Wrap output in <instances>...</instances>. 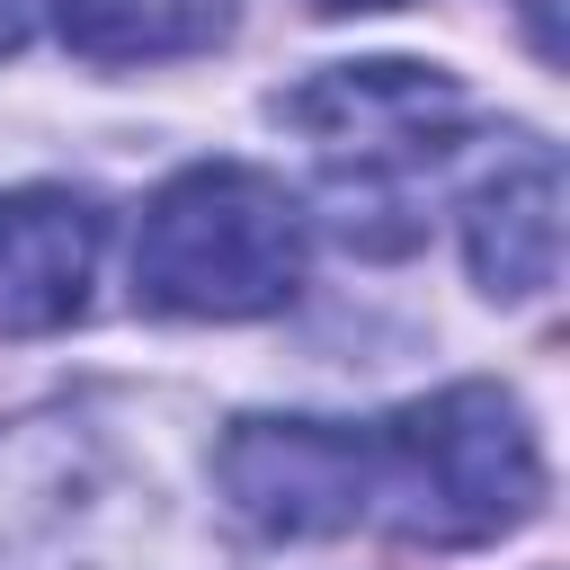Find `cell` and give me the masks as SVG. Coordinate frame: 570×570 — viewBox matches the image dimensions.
Masks as SVG:
<instances>
[{"instance_id":"30bf717a","label":"cell","mask_w":570,"mask_h":570,"mask_svg":"<svg viewBox=\"0 0 570 570\" xmlns=\"http://www.w3.org/2000/svg\"><path fill=\"white\" fill-rule=\"evenodd\" d=\"M312 9H330V18H356V9H401V0H312Z\"/></svg>"},{"instance_id":"6da1fadb","label":"cell","mask_w":570,"mask_h":570,"mask_svg":"<svg viewBox=\"0 0 570 570\" xmlns=\"http://www.w3.org/2000/svg\"><path fill=\"white\" fill-rule=\"evenodd\" d=\"M365 517H383L401 543H499L543 508V445L499 383H445L428 401H401L383 428H365Z\"/></svg>"},{"instance_id":"277c9868","label":"cell","mask_w":570,"mask_h":570,"mask_svg":"<svg viewBox=\"0 0 570 570\" xmlns=\"http://www.w3.org/2000/svg\"><path fill=\"white\" fill-rule=\"evenodd\" d=\"M214 490L223 508L267 534V543H312V534H347L365 525V428L347 419H232L214 445Z\"/></svg>"},{"instance_id":"3957f363","label":"cell","mask_w":570,"mask_h":570,"mask_svg":"<svg viewBox=\"0 0 570 570\" xmlns=\"http://www.w3.org/2000/svg\"><path fill=\"white\" fill-rule=\"evenodd\" d=\"M285 125H303L312 134V151L330 160V178H338V196H374L383 178H401V169H428V160H445L454 151V134H463V89L445 80V71H428V62H330V71H312L294 98H285Z\"/></svg>"},{"instance_id":"5b68a950","label":"cell","mask_w":570,"mask_h":570,"mask_svg":"<svg viewBox=\"0 0 570 570\" xmlns=\"http://www.w3.org/2000/svg\"><path fill=\"white\" fill-rule=\"evenodd\" d=\"M463 258L490 303H534L561 276V151L508 134L463 187Z\"/></svg>"},{"instance_id":"8992f818","label":"cell","mask_w":570,"mask_h":570,"mask_svg":"<svg viewBox=\"0 0 570 570\" xmlns=\"http://www.w3.org/2000/svg\"><path fill=\"white\" fill-rule=\"evenodd\" d=\"M107 214L80 187H0V338H53L89 312Z\"/></svg>"},{"instance_id":"7a4b0ae2","label":"cell","mask_w":570,"mask_h":570,"mask_svg":"<svg viewBox=\"0 0 570 570\" xmlns=\"http://www.w3.org/2000/svg\"><path fill=\"white\" fill-rule=\"evenodd\" d=\"M312 223L285 196V178L249 160H196L160 178L134 232V303L169 321H258L285 312L303 285Z\"/></svg>"},{"instance_id":"9c48e42d","label":"cell","mask_w":570,"mask_h":570,"mask_svg":"<svg viewBox=\"0 0 570 570\" xmlns=\"http://www.w3.org/2000/svg\"><path fill=\"white\" fill-rule=\"evenodd\" d=\"M525 27H534V53L561 62V18H552V0H525Z\"/></svg>"},{"instance_id":"52a82bcc","label":"cell","mask_w":570,"mask_h":570,"mask_svg":"<svg viewBox=\"0 0 570 570\" xmlns=\"http://www.w3.org/2000/svg\"><path fill=\"white\" fill-rule=\"evenodd\" d=\"M62 18V45L98 71L116 62H187V53H214L232 36V0H53Z\"/></svg>"},{"instance_id":"ba28073f","label":"cell","mask_w":570,"mask_h":570,"mask_svg":"<svg viewBox=\"0 0 570 570\" xmlns=\"http://www.w3.org/2000/svg\"><path fill=\"white\" fill-rule=\"evenodd\" d=\"M45 9H53V0H0V53H18V45L45 27Z\"/></svg>"}]
</instances>
